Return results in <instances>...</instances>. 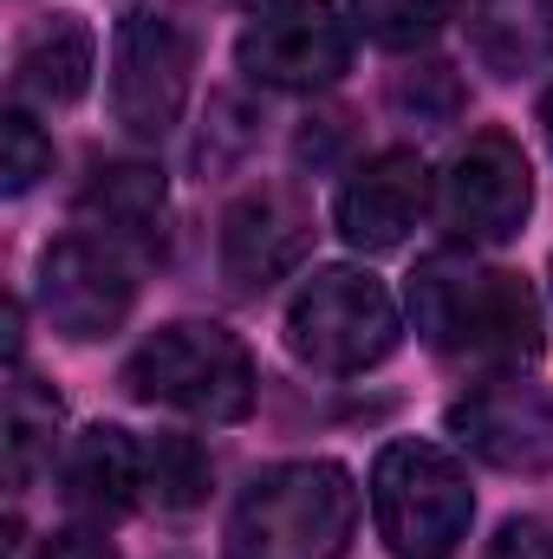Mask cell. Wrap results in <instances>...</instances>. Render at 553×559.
I'll return each instance as SVG.
<instances>
[{
    "label": "cell",
    "mask_w": 553,
    "mask_h": 559,
    "mask_svg": "<svg viewBox=\"0 0 553 559\" xmlns=\"http://www.w3.org/2000/svg\"><path fill=\"white\" fill-rule=\"evenodd\" d=\"M469 39L495 79H528L553 52V0H469Z\"/></svg>",
    "instance_id": "16"
},
{
    "label": "cell",
    "mask_w": 553,
    "mask_h": 559,
    "mask_svg": "<svg viewBox=\"0 0 553 559\" xmlns=\"http://www.w3.org/2000/svg\"><path fill=\"white\" fill-rule=\"evenodd\" d=\"M528 209H534V169L508 131H475L449 156L443 189H436V215H443L449 241L502 248L521 235Z\"/></svg>",
    "instance_id": "6"
},
{
    "label": "cell",
    "mask_w": 553,
    "mask_h": 559,
    "mask_svg": "<svg viewBox=\"0 0 553 559\" xmlns=\"http://www.w3.org/2000/svg\"><path fill=\"white\" fill-rule=\"evenodd\" d=\"M398 299L365 267H313L286 306V352L313 371L352 378L398 352Z\"/></svg>",
    "instance_id": "5"
},
{
    "label": "cell",
    "mask_w": 553,
    "mask_h": 559,
    "mask_svg": "<svg viewBox=\"0 0 553 559\" xmlns=\"http://www.w3.org/2000/svg\"><path fill=\"white\" fill-rule=\"evenodd\" d=\"M423 209H430V169H423L416 150L398 143V150L365 156V163L345 176V189H339V202H332V222H339L345 248H358V254H391V248L411 241V228L423 222Z\"/></svg>",
    "instance_id": "11"
},
{
    "label": "cell",
    "mask_w": 553,
    "mask_h": 559,
    "mask_svg": "<svg viewBox=\"0 0 553 559\" xmlns=\"http://www.w3.org/2000/svg\"><path fill=\"white\" fill-rule=\"evenodd\" d=\"M235 66L268 92H326L352 66V26L332 0H274L235 39Z\"/></svg>",
    "instance_id": "7"
},
{
    "label": "cell",
    "mask_w": 553,
    "mask_h": 559,
    "mask_svg": "<svg viewBox=\"0 0 553 559\" xmlns=\"http://www.w3.org/2000/svg\"><path fill=\"white\" fill-rule=\"evenodd\" d=\"M138 306V274L131 254H118L98 235H66L39 254V312L59 338H105L131 319Z\"/></svg>",
    "instance_id": "10"
},
{
    "label": "cell",
    "mask_w": 553,
    "mask_h": 559,
    "mask_svg": "<svg viewBox=\"0 0 553 559\" xmlns=\"http://www.w3.org/2000/svg\"><path fill=\"white\" fill-rule=\"evenodd\" d=\"M456 0H352V20L372 46L385 52H416L449 26Z\"/></svg>",
    "instance_id": "19"
},
{
    "label": "cell",
    "mask_w": 553,
    "mask_h": 559,
    "mask_svg": "<svg viewBox=\"0 0 553 559\" xmlns=\"http://www.w3.org/2000/svg\"><path fill=\"white\" fill-rule=\"evenodd\" d=\"M33 559H118V547L105 534H92V527H66V534H52Z\"/></svg>",
    "instance_id": "23"
},
{
    "label": "cell",
    "mask_w": 553,
    "mask_h": 559,
    "mask_svg": "<svg viewBox=\"0 0 553 559\" xmlns=\"http://www.w3.org/2000/svg\"><path fill=\"white\" fill-rule=\"evenodd\" d=\"M163 215H169V189L163 169L150 163H111L79 189V235H98L131 261L163 254Z\"/></svg>",
    "instance_id": "13"
},
{
    "label": "cell",
    "mask_w": 553,
    "mask_h": 559,
    "mask_svg": "<svg viewBox=\"0 0 553 559\" xmlns=\"http://www.w3.org/2000/svg\"><path fill=\"white\" fill-rule=\"evenodd\" d=\"M92 66H98L92 26L79 13H46L13 52V85L39 105H79L92 85Z\"/></svg>",
    "instance_id": "15"
},
{
    "label": "cell",
    "mask_w": 553,
    "mask_h": 559,
    "mask_svg": "<svg viewBox=\"0 0 553 559\" xmlns=\"http://www.w3.org/2000/svg\"><path fill=\"white\" fill-rule=\"evenodd\" d=\"M411 325L430 352H443L456 365H482V371H521L548 345L534 286L521 274H508V267H489V261L462 254V248H443V254L416 261Z\"/></svg>",
    "instance_id": "1"
},
{
    "label": "cell",
    "mask_w": 553,
    "mask_h": 559,
    "mask_svg": "<svg viewBox=\"0 0 553 559\" xmlns=\"http://www.w3.org/2000/svg\"><path fill=\"white\" fill-rule=\"evenodd\" d=\"M391 105H398V118H411L423 131H443V124L462 118V79H456L443 59L404 66V72L391 79Z\"/></svg>",
    "instance_id": "20"
},
{
    "label": "cell",
    "mask_w": 553,
    "mask_h": 559,
    "mask_svg": "<svg viewBox=\"0 0 553 559\" xmlns=\"http://www.w3.org/2000/svg\"><path fill=\"white\" fill-rule=\"evenodd\" d=\"M189 105V33L169 13H125L111 33V111L131 138H169Z\"/></svg>",
    "instance_id": "8"
},
{
    "label": "cell",
    "mask_w": 553,
    "mask_h": 559,
    "mask_svg": "<svg viewBox=\"0 0 553 559\" xmlns=\"http://www.w3.org/2000/svg\"><path fill=\"white\" fill-rule=\"evenodd\" d=\"M66 501L92 521H118L143 501V442L118 423H92L66 455Z\"/></svg>",
    "instance_id": "14"
},
{
    "label": "cell",
    "mask_w": 553,
    "mask_h": 559,
    "mask_svg": "<svg viewBox=\"0 0 553 559\" xmlns=\"http://www.w3.org/2000/svg\"><path fill=\"white\" fill-rule=\"evenodd\" d=\"M541 138H548V150H553V85L541 92Z\"/></svg>",
    "instance_id": "24"
},
{
    "label": "cell",
    "mask_w": 553,
    "mask_h": 559,
    "mask_svg": "<svg viewBox=\"0 0 553 559\" xmlns=\"http://www.w3.org/2000/svg\"><path fill=\"white\" fill-rule=\"evenodd\" d=\"M449 436L502 468V475H548L553 468V397L521 378V371H495L482 384H469L456 404H449Z\"/></svg>",
    "instance_id": "9"
},
{
    "label": "cell",
    "mask_w": 553,
    "mask_h": 559,
    "mask_svg": "<svg viewBox=\"0 0 553 559\" xmlns=\"http://www.w3.org/2000/svg\"><path fill=\"white\" fill-rule=\"evenodd\" d=\"M372 521L398 559H449L475 521L469 468L443 442H385L372 462Z\"/></svg>",
    "instance_id": "4"
},
{
    "label": "cell",
    "mask_w": 553,
    "mask_h": 559,
    "mask_svg": "<svg viewBox=\"0 0 553 559\" xmlns=\"http://www.w3.org/2000/svg\"><path fill=\"white\" fill-rule=\"evenodd\" d=\"M52 429H59V397L33 391V378L13 365V404H7V475H13V488L33 481L39 455L52 449Z\"/></svg>",
    "instance_id": "18"
},
{
    "label": "cell",
    "mask_w": 553,
    "mask_h": 559,
    "mask_svg": "<svg viewBox=\"0 0 553 559\" xmlns=\"http://www.w3.org/2000/svg\"><path fill=\"white\" fill-rule=\"evenodd\" d=\"M482 559H553V527L548 521H508Z\"/></svg>",
    "instance_id": "22"
},
{
    "label": "cell",
    "mask_w": 553,
    "mask_h": 559,
    "mask_svg": "<svg viewBox=\"0 0 553 559\" xmlns=\"http://www.w3.org/2000/svg\"><path fill=\"white\" fill-rule=\"evenodd\" d=\"M358 534V481L345 462L306 455L261 468L222 534L228 559H345Z\"/></svg>",
    "instance_id": "2"
},
{
    "label": "cell",
    "mask_w": 553,
    "mask_h": 559,
    "mask_svg": "<svg viewBox=\"0 0 553 559\" xmlns=\"http://www.w3.org/2000/svg\"><path fill=\"white\" fill-rule=\"evenodd\" d=\"M143 495L156 508H196L209 495V455L196 436H156L143 442Z\"/></svg>",
    "instance_id": "17"
},
{
    "label": "cell",
    "mask_w": 553,
    "mask_h": 559,
    "mask_svg": "<svg viewBox=\"0 0 553 559\" xmlns=\"http://www.w3.org/2000/svg\"><path fill=\"white\" fill-rule=\"evenodd\" d=\"M46 169H52V143H46V131L13 105V111L0 118V189H7V195H26Z\"/></svg>",
    "instance_id": "21"
},
{
    "label": "cell",
    "mask_w": 553,
    "mask_h": 559,
    "mask_svg": "<svg viewBox=\"0 0 553 559\" xmlns=\"http://www.w3.org/2000/svg\"><path fill=\"white\" fill-rule=\"evenodd\" d=\"M125 391L138 404L176 411L196 423H242L255 411V358L248 345L215 319H176L156 325L125 365Z\"/></svg>",
    "instance_id": "3"
},
{
    "label": "cell",
    "mask_w": 553,
    "mask_h": 559,
    "mask_svg": "<svg viewBox=\"0 0 553 559\" xmlns=\"http://www.w3.org/2000/svg\"><path fill=\"white\" fill-rule=\"evenodd\" d=\"M306 248H313V209L286 182H261V189L235 195L222 215V274L242 293L286 280L306 261Z\"/></svg>",
    "instance_id": "12"
}]
</instances>
